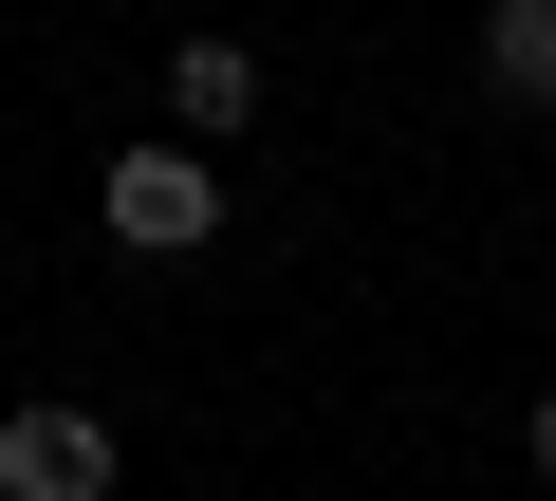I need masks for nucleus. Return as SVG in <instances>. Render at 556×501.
Segmentation results:
<instances>
[{"label": "nucleus", "instance_id": "nucleus-1", "mask_svg": "<svg viewBox=\"0 0 556 501\" xmlns=\"http://www.w3.org/2000/svg\"><path fill=\"white\" fill-rule=\"evenodd\" d=\"M93 223L130 241V261H204V241H223V149H186V130L167 149H112L93 167Z\"/></svg>", "mask_w": 556, "mask_h": 501}, {"label": "nucleus", "instance_id": "nucleus-2", "mask_svg": "<svg viewBox=\"0 0 556 501\" xmlns=\"http://www.w3.org/2000/svg\"><path fill=\"white\" fill-rule=\"evenodd\" d=\"M112 483H130L112 409H75V390H38V409H0V501H112Z\"/></svg>", "mask_w": 556, "mask_h": 501}, {"label": "nucleus", "instance_id": "nucleus-3", "mask_svg": "<svg viewBox=\"0 0 556 501\" xmlns=\"http://www.w3.org/2000/svg\"><path fill=\"white\" fill-rule=\"evenodd\" d=\"M167 130L186 149H241L260 130V38H167Z\"/></svg>", "mask_w": 556, "mask_h": 501}, {"label": "nucleus", "instance_id": "nucleus-4", "mask_svg": "<svg viewBox=\"0 0 556 501\" xmlns=\"http://www.w3.org/2000/svg\"><path fill=\"white\" fill-rule=\"evenodd\" d=\"M482 93L556 130V0H482Z\"/></svg>", "mask_w": 556, "mask_h": 501}, {"label": "nucleus", "instance_id": "nucleus-5", "mask_svg": "<svg viewBox=\"0 0 556 501\" xmlns=\"http://www.w3.org/2000/svg\"><path fill=\"white\" fill-rule=\"evenodd\" d=\"M519 464H538V483H556V390H538V409H519Z\"/></svg>", "mask_w": 556, "mask_h": 501}]
</instances>
